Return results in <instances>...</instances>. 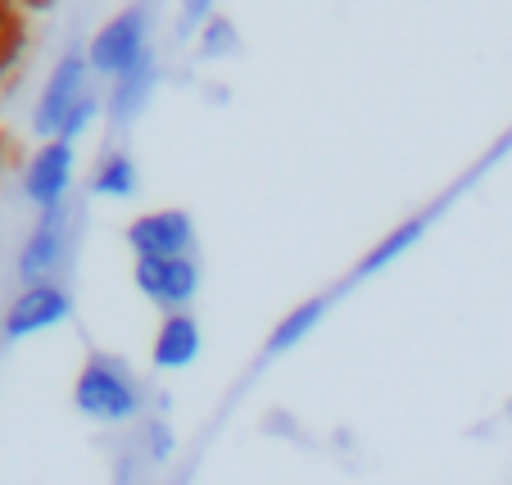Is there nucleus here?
Instances as JSON below:
<instances>
[{"mask_svg": "<svg viewBox=\"0 0 512 485\" xmlns=\"http://www.w3.org/2000/svg\"><path fill=\"white\" fill-rule=\"evenodd\" d=\"M73 408L100 427H127V422L150 418L141 377L114 354H91L82 363L78 381H73Z\"/></svg>", "mask_w": 512, "mask_h": 485, "instance_id": "obj_1", "label": "nucleus"}, {"mask_svg": "<svg viewBox=\"0 0 512 485\" xmlns=\"http://www.w3.org/2000/svg\"><path fill=\"white\" fill-rule=\"evenodd\" d=\"M145 55H155L150 46V10L145 5H127L114 19H105L96 28V37L87 41V59L96 82H118L127 78Z\"/></svg>", "mask_w": 512, "mask_h": 485, "instance_id": "obj_2", "label": "nucleus"}, {"mask_svg": "<svg viewBox=\"0 0 512 485\" xmlns=\"http://www.w3.org/2000/svg\"><path fill=\"white\" fill-rule=\"evenodd\" d=\"M96 91V73H91V59L87 50H64L55 64V73H50L46 91H41L37 100V114H32V127H37L46 141H59V132H64V123L73 118V109L82 105V100Z\"/></svg>", "mask_w": 512, "mask_h": 485, "instance_id": "obj_3", "label": "nucleus"}, {"mask_svg": "<svg viewBox=\"0 0 512 485\" xmlns=\"http://www.w3.org/2000/svg\"><path fill=\"white\" fill-rule=\"evenodd\" d=\"M132 259H195L200 250V232L186 209H150L136 214L123 232Z\"/></svg>", "mask_w": 512, "mask_h": 485, "instance_id": "obj_4", "label": "nucleus"}, {"mask_svg": "<svg viewBox=\"0 0 512 485\" xmlns=\"http://www.w3.org/2000/svg\"><path fill=\"white\" fill-rule=\"evenodd\" d=\"M200 259H132V286L155 304L159 313H191L200 295Z\"/></svg>", "mask_w": 512, "mask_h": 485, "instance_id": "obj_5", "label": "nucleus"}, {"mask_svg": "<svg viewBox=\"0 0 512 485\" xmlns=\"http://www.w3.org/2000/svg\"><path fill=\"white\" fill-rule=\"evenodd\" d=\"M73 177H78V150L68 141H46L28 164V200L37 204L41 214L64 209L68 191H73Z\"/></svg>", "mask_w": 512, "mask_h": 485, "instance_id": "obj_6", "label": "nucleus"}, {"mask_svg": "<svg viewBox=\"0 0 512 485\" xmlns=\"http://www.w3.org/2000/svg\"><path fill=\"white\" fill-rule=\"evenodd\" d=\"M68 318H73V295L59 282H41V286H28V291L14 300L10 318H5V331H10V336H32V331H50Z\"/></svg>", "mask_w": 512, "mask_h": 485, "instance_id": "obj_7", "label": "nucleus"}, {"mask_svg": "<svg viewBox=\"0 0 512 485\" xmlns=\"http://www.w3.org/2000/svg\"><path fill=\"white\" fill-rule=\"evenodd\" d=\"M204 350V331L195 322V313H168L155 327L150 340V368L155 372H186Z\"/></svg>", "mask_w": 512, "mask_h": 485, "instance_id": "obj_8", "label": "nucleus"}, {"mask_svg": "<svg viewBox=\"0 0 512 485\" xmlns=\"http://www.w3.org/2000/svg\"><path fill=\"white\" fill-rule=\"evenodd\" d=\"M68 254V214L64 209H50V214L37 218V227H32L28 236V250H23L19 268H23V282L28 286H41L55 277V268L64 263Z\"/></svg>", "mask_w": 512, "mask_h": 485, "instance_id": "obj_9", "label": "nucleus"}, {"mask_svg": "<svg viewBox=\"0 0 512 485\" xmlns=\"http://www.w3.org/2000/svg\"><path fill=\"white\" fill-rule=\"evenodd\" d=\"M155 87H159V59L145 55L141 64L127 73V78L109 82V100H105V105H109V109H105L109 123L127 127L132 118H141L145 105H150V96H155Z\"/></svg>", "mask_w": 512, "mask_h": 485, "instance_id": "obj_10", "label": "nucleus"}, {"mask_svg": "<svg viewBox=\"0 0 512 485\" xmlns=\"http://www.w3.org/2000/svg\"><path fill=\"white\" fill-rule=\"evenodd\" d=\"M440 218V209H426V214H413V218H404V223L395 227V232H386L377 245H372L363 259H358V268H354V282H368V277H377V272H386L390 263H399L408 250H413L417 241L426 236V227Z\"/></svg>", "mask_w": 512, "mask_h": 485, "instance_id": "obj_11", "label": "nucleus"}, {"mask_svg": "<svg viewBox=\"0 0 512 485\" xmlns=\"http://www.w3.org/2000/svg\"><path fill=\"white\" fill-rule=\"evenodd\" d=\"M327 309H331V295H313V300L295 304V309H290L286 318L272 327L268 345H263V359H281V354H290L295 345H300V340H309L313 327L327 318Z\"/></svg>", "mask_w": 512, "mask_h": 485, "instance_id": "obj_12", "label": "nucleus"}, {"mask_svg": "<svg viewBox=\"0 0 512 485\" xmlns=\"http://www.w3.org/2000/svg\"><path fill=\"white\" fill-rule=\"evenodd\" d=\"M141 191V168L127 150H100L96 168H91V195L96 200H132Z\"/></svg>", "mask_w": 512, "mask_h": 485, "instance_id": "obj_13", "label": "nucleus"}, {"mask_svg": "<svg viewBox=\"0 0 512 485\" xmlns=\"http://www.w3.org/2000/svg\"><path fill=\"white\" fill-rule=\"evenodd\" d=\"M136 449L145 454V463H168V458H173V431H168V422L145 418L141 445H136Z\"/></svg>", "mask_w": 512, "mask_h": 485, "instance_id": "obj_14", "label": "nucleus"}, {"mask_svg": "<svg viewBox=\"0 0 512 485\" xmlns=\"http://www.w3.org/2000/svg\"><path fill=\"white\" fill-rule=\"evenodd\" d=\"M200 50L209 59H223V55H232L236 50V28L223 19V14H213L209 23H204V32H200Z\"/></svg>", "mask_w": 512, "mask_h": 485, "instance_id": "obj_15", "label": "nucleus"}, {"mask_svg": "<svg viewBox=\"0 0 512 485\" xmlns=\"http://www.w3.org/2000/svg\"><path fill=\"white\" fill-rule=\"evenodd\" d=\"M100 114H105V96H100V91H91V96L82 100L78 109H73V118L64 123L59 141H68V146H73V141H78V136L87 132V127H96V123H100Z\"/></svg>", "mask_w": 512, "mask_h": 485, "instance_id": "obj_16", "label": "nucleus"}]
</instances>
